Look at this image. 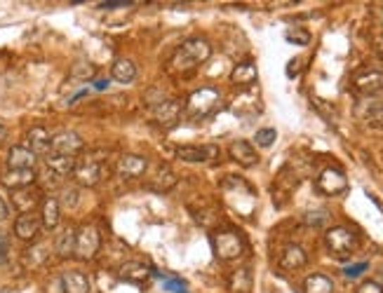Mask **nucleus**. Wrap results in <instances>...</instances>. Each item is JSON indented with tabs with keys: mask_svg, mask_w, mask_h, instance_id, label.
I'll use <instances>...</instances> for the list:
<instances>
[{
	"mask_svg": "<svg viewBox=\"0 0 383 293\" xmlns=\"http://www.w3.org/2000/svg\"><path fill=\"white\" fill-rule=\"evenodd\" d=\"M101 249V233L99 228L92 226V223H85L75 230V251L73 256L78 261H92V258L99 254Z\"/></svg>",
	"mask_w": 383,
	"mask_h": 293,
	"instance_id": "nucleus-4",
	"label": "nucleus"
},
{
	"mask_svg": "<svg viewBox=\"0 0 383 293\" xmlns=\"http://www.w3.org/2000/svg\"><path fill=\"white\" fill-rule=\"evenodd\" d=\"M26 141H29L26 148L31 152H36V155H47V152H50L52 136L45 127H31L29 134H26Z\"/></svg>",
	"mask_w": 383,
	"mask_h": 293,
	"instance_id": "nucleus-24",
	"label": "nucleus"
},
{
	"mask_svg": "<svg viewBox=\"0 0 383 293\" xmlns=\"http://www.w3.org/2000/svg\"><path fill=\"white\" fill-rule=\"evenodd\" d=\"M325 244L329 249V254H334L337 258H351L358 251L360 240L351 228L334 226L325 233Z\"/></svg>",
	"mask_w": 383,
	"mask_h": 293,
	"instance_id": "nucleus-3",
	"label": "nucleus"
},
{
	"mask_svg": "<svg viewBox=\"0 0 383 293\" xmlns=\"http://www.w3.org/2000/svg\"><path fill=\"white\" fill-rule=\"evenodd\" d=\"M71 75L73 78H80V80H89V78H94V66L89 64V61H80V64L73 66Z\"/></svg>",
	"mask_w": 383,
	"mask_h": 293,
	"instance_id": "nucleus-36",
	"label": "nucleus"
},
{
	"mask_svg": "<svg viewBox=\"0 0 383 293\" xmlns=\"http://www.w3.org/2000/svg\"><path fill=\"white\" fill-rule=\"evenodd\" d=\"M327 221H329V214L322 211V209H320V211H308L303 216V223L310 228H322Z\"/></svg>",
	"mask_w": 383,
	"mask_h": 293,
	"instance_id": "nucleus-35",
	"label": "nucleus"
},
{
	"mask_svg": "<svg viewBox=\"0 0 383 293\" xmlns=\"http://www.w3.org/2000/svg\"><path fill=\"white\" fill-rule=\"evenodd\" d=\"M365 120L372 129H383V103H372L365 113Z\"/></svg>",
	"mask_w": 383,
	"mask_h": 293,
	"instance_id": "nucleus-31",
	"label": "nucleus"
},
{
	"mask_svg": "<svg viewBox=\"0 0 383 293\" xmlns=\"http://www.w3.org/2000/svg\"><path fill=\"white\" fill-rule=\"evenodd\" d=\"M256 78H259V73H256V66L252 64V61H242V64H238L233 68L231 73V82L238 87H249L254 85Z\"/></svg>",
	"mask_w": 383,
	"mask_h": 293,
	"instance_id": "nucleus-27",
	"label": "nucleus"
},
{
	"mask_svg": "<svg viewBox=\"0 0 383 293\" xmlns=\"http://www.w3.org/2000/svg\"><path fill=\"white\" fill-rule=\"evenodd\" d=\"M8 251H10V242H8V237L0 233V265L8 261Z\"/></svg>",
	"mask_w": 383,
	"mask_h": 293,
	"instance_id": "nucleus-39",
	"label": "nucleus"
},
{
	"mask_svg": "<svg viewBox=\"0 0 383 293\" xmlns=\"http://www.w3.org/2000/svg\"><path fill=\"white\" fill-rule=\"evenodd\" d=\"M369 268V263H358V265H348V268L344 270L346 277H360L362 272H365Z\"/></svg>",
	"mask_w": 383,
	"mask_h": 293,
	"instance_id": "nucleus-38",
	"label": "nucleus"
},
{
	"mask_svg": "<svg viewBox=\"0 0 383 293\" xmlns=\"http://www.w3.org/2000/svg\"><path fill=\"white\" fill-rule=\"evenodd\" d=\"M284 38H287V43L291 45H299V47H306L310 43V33L301 29V26H294V29H289L287 33H284Z\"/></svg>",
	"mask_w": 383,
	"mask_h": 293,
	"instance_id": "nucleus-32",
	"label": "nucleus"
},
{
	"mask_svg": "<svg viewBox=\"0 0 383 293\" xmlns=\"http://www.w3.org/2000/svg\"><path fill=\"white\" fill-rule=\"evenodd\" d=\"M61 221V204L57 197L47 195V197L40 202V223H43L45 230H54Z\"/></svg>",
	"mask_w": 383,
	"mask_h": 293,
	"instance_id": "nucleus-22",
	"label": "nucleus"
},
{
	"mask_svg": "<svg viewBox=\"0 0 383 293\" xmlns=\"http://www.w3.org/2000/svg\"><path fill=\"white\" fill-rule=\"evenodd\" d=\"M153 117H156V122L160 124V127H165V129L174 127L181 117V103L177 99L160 101L158 106H153Z\"/></svg>",
	"mask_w": 383,
	"mask_h": 293,
	"instance_id": "nucleus-14",
	"label": "nucleus"
},
{
	"mask_svg": "<svg viewBox=\"0 0 383 293\" xmlns=\"http://www.w3.org/2000/svg\"><path fill=\"white\" fill-rule=\"evenodd\" d=\"M355 293H383V286L381 282H376V279H365V282L355 289Z\"/></svg>",
	"mask_w": 383,
	"mask_h": 293,
	"instance_id": "nucleus-37",
	"label": "nucleus"
},
{
	"mask_svg": "<svg viewBox=\"0 0 383 293\" xmlns=\"http://www.w3.org/2000/svg\"><path fill=\"white\" fill-rule=\"evenodd\" d=\"M146 169H149V159L142 155H123L115 164V174L123 181H132L144 176Z\"/></svg>",
	"mask_w": 383,
	"mask_h": 293,
	"instance_id": "nucleus-10",
	"label": "nucleus"
},
{
	"mask_svg": "<svg viewBox=\"0 0 383 293\" xmlns=\"http://www.w3.org/2000/svg\"><path fill=\"white\" fill-rule=\"evenodd\" d=\"M61 291L64 293H89L92 291V282L85 272L80 270H68L61 275Z\"/></svg>",
	"mask_w": 383,
	"mask_h": 293,
	"instance_id": "nucleus-20",
	"label": "nucleus"
},
{
	"mask_svg": "<svg viewBox=\"0 0 383 293\" xmlns=\"http://www.w3.org/2000/svg\"><path fill=\"white\" fill-rule=\"evenodd\" d=\"M303 293H334V282L327 275H308L303 279Z\"/></svg>",
	"mask_w": 383,
	"mask_h": 293,
	"instance_id": "nucleus-28",
	"label": "nucleus"
},
{
	"mask_svg": "<svg viewBox=\"0 0 383 293\" xmlns=\"http://www.w3.org/2000/svg\"><path fill=\"white\" fill-rule=\"evenodd\" d=\"M0 293H12V289H10V286H3V289H0Z\"/></svg>",
	"mask_w": 383,
	"mask_h": 293,
	"instance_id": "nucleus-43",
	"label": "nucleus"
},
{
	"mask_svg": "<svg viewBox=\"0 0 383 293\" xmlns=\"http://www.w3.org/2000/svg\"><path fill=\"white\" fill-rule=\"evenodd\" d=\"M40 202H43V197H40V193L36 190V188H24V190L12 193V209L19 211V216L31 214L33 209L40 207Z\"/></svg>",
	"mask_w": 383,
	"mask_h": 293,
	"instance_id": "nucleus-18",
	"label": "nucleus"
},
{
	"mask_svg": "<svg viewBox=\"0 0 383 293\" xmlns=\"http://www.w3.org/2000/svg\"><path fill=\"white\" fill-rule=\"evenodd\" d=\"M315 188H318V193L327 195V197H337V195H344L348 190V178L344 171L337 169V167H327V169L318 174Z\"/></svg>",
	"mask_w": 383,
	"mask_h": 293,
	"instance_id": "nucleus-6",
	"label": "nucleus"
},
{
	"mask_svg": "<svg viewBox=\"0 0 383 293\" xmlns=\"http://www.w3.org/2000/svg\"><path fill=\"white\" fill-rule=\"evenodd\" d=\"M228 155H231L233 162H238L240 167H245V169L259 164V155H256V148L249 141H245V138L231 141V145H228Z\"/></svg>",
	"mask_w": 383,
	"mask_h": 293,
	"instance_id": "nucleus-12",
	"label": "nucleus"
},
{
	"mask_svg": "<svg viewBox=\"0 0 383 293\" xmlns=\"http://www.w3.org/2000/svg\"><path fill=\"white\" fill-rule=\"evenodd\" d=\"M219 145L205 143V145H179L177 157L184 162H210V159L219 157Z\"/></svg>",
	"mask_w": 383,
	"mask_h": 293,
	"instance_id": "nucleus-11",
	"label": "nucleus"
},
{
	"mask_svg": "<svg viewBox=\"0 0 383 293\" xmlns=\"http://www.w3.org/2000/svg\"><path fill=\"white\" fill-rule=\"evenodd\" d=\"M111 75H113L115 82H120V85H130V82H134L137 78V66L132 59H115L113 66H111Z\"/></svg>",
	"mask_w": 383,
	"mask_h": 293,
	"instance_id": "nucleus-26",
	"label": "nucleus"
},
{
	"mask_svg": "<svg viewBox=\"0 0 383 293\" xmlns=\"http://www.w3.org/2000/svg\"><path fill=\"white\" fill-rule=\"evenodd\" d=\"M85 148V141L78 131H71V129H61L59 134L52 136V143H50V152L54 155H64V157H75L78 152H82Z\"/></svg>",
	"mask_w": 383,
	"mask_h": 293,
	"instance_id": "nucleus-7",
	"label": "nucleus"
},
{
	"mask_svg": "<svg viewBox=\"0 0 383 293\" xmlns=\"http://www.w3.org/2000/svg\"><path fill=\"white\" fill-rule=\"evenodd\" d=\"M275 138H277V131L273 127H266V129L256 131L254 141H256V145H259V148H270V145L275 143Z\"/></svg>",
	"mask_w": 383,
	"mask_h": 293,
	"instance_id": "nucleus-33",
	"label": "nucleus"
},
{
	"mask_svg": "<svg viewBox=\"0 0 383 293\" xmlns=\"http://www.w3.org/2000/svg\"><path fill=\"white\" fill-rule=\"evenodd\" d=\"M306 263H308V254H306L303 247H299V244H287V247L282 249V254H280V268L284 272L301 270V268H306Z\"/></svg>",
	"mask_w": 383,
	"mask_h": 293,
	"instance_id": "nucleus-17",
	"label": "nucleus"
},
{
	"mask_svg": "<svg viewBox=\"0 0 383 293\" xmlns=\"http://www.w3.org/2000/svg\"><path fill=\"white\" fill-rule=\"evenodd\" d=\"M212 249L219 261H238L245 254V240L235 230H217L212 235Z\"/></svg>",
	"mask_w": 383,
	"mask_h": 293,
	"instance_id": "nucleus-2",
	"label": "nucleus"
},
{
	"mask_svg": "<svg viewBox=\"0 0 383 293\" xmlns=\"http://www.w3.org/2000/svg\"><path fill=\"white\" fill-rule=\"evenodd\" d=\"M228 289L233 293H249V289H252V272H249V268L233 270L231 277H228Z\"/></svg>",
	"mask_w": 383,
	"mask_h": 293,
	"instance_id": "nucleus-29",
	"label": "nucleus"
},
{
	"mask_svg": "<svg viewBox=\"0 0 383 293\" xmlns=\"http://www.w3.org/2000/svg\"><path fill=\"white\" fill-rule=\"evenodd\" d=\"M45 169L59 181L66 176H73L75 157H64V155H54V152H50V155L45 157Z\"/></svg>",
	"mask_w": 383,
	"mask_h": 293,
	"instance_id": "nucleus-23",
	"label": "nucleus"
},
{
	"mask_svg": "<svg viewBox=\"0 0 383 293\" xmlns=\"http://www.w3.org/2000/svg\"><path fill=\"white\" fill-rule=\"evenodd\" d=\"M376 17H379V22L383 24V5H379V10H376Z\"/></svg>",
	"mask_w": 383,
	"mask_h": 293,
	"instance_id": "nucleus-42",
	"label": "nucleus"
},
{
	"mask_svg": "<svg viewBox=\"0 0 383 293\" xmlns=\"http://www.w3.org/2000/svg\"><path fill=\"white\" fill-rule=\"evenodd\" d=\"M353 89L360 96L383 94V73L381 71H362L353 78Z\"/></svg>",
	"mask_w": 383,
	"mask_h": 293,
	"instance_id": "nucleus-9",
	"label": "nucleus"
},
{
	"mask_svg": "<svg viewBox=\"0 0 383 293\" xmlns=\"http://www.w3.org/2000/svg\"><path fill=\"white\" fill-rule=\"evenodd\" d=\"M219 103V92L214 87H203L198 92L188 96V113L193 117H205L210 115Z\"/></svg>",
	"mask_w": 383,
	"mask_h": 293,
	"instance_id": "nucleus-8",
	"label": "nucleus"
},
{
	"mask_svg": "<svg viewBox=\"0 0 383 293\" xmlns=\"http://www.w3.org/2000/svg\"><path fill=\"white\" fill-rule=\"evenodd\" d=\"M59 200V204L61 207H66V209H75L78 207V202H80V195H78V188H64V193H61V197Z\"/></svg>",
	"mask_w": 383,
	"mask_h": 293,
	"instance_id": "nucleus-34",
	"label": "nucleus"
},
{
	"mask_svg": "<svg viewBox=\"0 0 383 293\" xmlns=\"http://www.w3.org/2000/svg\"><path fill=\"white\" fill-rule=\"evenodd\" d=\"M40 230H43V223H40V216L36 214H22L15 221V235L22 242H36Z\"/></svg>",
	"mask_w": 383,
	"mask_h": 293,
	"instance_id": "nucleus-15",
	"label": "nucleus"
},
{
	"mask_svg": "<svg viewBox=\"0 0 383 293\" xmlns=\"http://www.w3.org/2000/svg\"><path fill=\"white\" fill-rule=\"evenodd\" d=\"M47 247L45 244H36V247H31L29 251H26V256H24V261L31 265V268H38V265H43L47 261Z\"/></svg>",
	"mask_w": 383,
	"mask_h": 293,
	"instance_id": "nucleus-30",
	"label": "nucleus"
},
{
	"mask_svg": "<svg viewBox=\"0 0 383 293\" xmlns=\"http://www.w3.org/2000/svg\"><path fill=\"white\" fill-rule=\"evenodd\" d=\"M103 176H106V167H103L101 157H85V159H80V162H75L73 178L78 185L94 188L101 183Z\"/></svg>",
	"mask_w": 383,
	"mask_h": 293,
	"instance_id": "nucleus-5",
	"label": "nucleus"
},
{
	"mask_svg": "<svg viewBox=\"0 0 383 293\" xmlns=\"http://www.w3.org/2000/svg\"><path fill=\"white\" fill-rule=\"evenodd\" d=\"M210 57H212V45L207 43L205 38H188L181 43V47L172 57L170 64L174 71L188 73L193 71V68H198L200 64H205Z\"/></svg>",
	"mask_w": 383,
	"mask_h": 293,
	"instance_id": "nucleus-1",
	"label": "nucleus"
},
{
	"mask_svg": "<svg viewBox=\"0 0 383 293\" xmlns=\"http://www.w3.org/2000/svg\"><path fill=\"white\" fill-rule=\"evenodd\" d=\"M177 174H174L172 167H167V164H160L156 174L153 176H149V181H146V188H149L151 193H158V195H163V193H170L174 185H177Z\"/></svg>",
	"mask_w": 383,
	"mask_h": 293,
	"instance_id": "nucleus-13",
	"label": "nucleus"
},
{
	"mask_svg": "<svg viewBox=\"0 0 383 293\" xmlns=\"http://www.w3.org/2000/svg\"><path fill=\"white\" fill-rule=\"evenodd\" d=\"M36 171L33 169H8L3 174V185L10 188L12 193L15 190H24V188H31L33 183H36Z\"/></svg>",
	"mask_w": 383,
	"mask_h": 293,
	"instance_id": "nucleus-19",
	"label": "nucleus"
},
{
	"mask_svg": "<svg viewBox=\"0 0 383 293\" xmlns=\"http://www.w3.org/2000/svg\"><path fill=\"white\" fill-rule=\"evenodd\" d=\"M120 279L123 282H130V284H146L149 279L153 277V270L149 268L146 263L142 261H125L120 265Z\"/></svg>",
	"mask_w": 383,
	"mask_h": 293,
	"instance_id": "nucleus-16",
	"label": "nucleus"
},
{
	"mask_svg": "<svg viewBox=\"0 0 383 293\" xmlns=\"http://www.w3.org/2000/svg\"><path fill=\"white\" fill-rule=\"evenodd\" d=\"M38 162V155L31 152L26 145H12L8 150V169H33Z\"/></svg>",
	"mask_w": 383,
	"mask_h": 293,
	"instance_id": "nucleus-21",
	"label": "nucleus"
},
{
	"mask_svg": "<svg viewBox=\"0 0 383 293\" xmlns=\"http://www.w3.org/2000/svg\"><path fill=\"white\" fill-rule=\"evenodd\" d=\"M376 52H379L381 57H383V36H381L379 40H376Z\"/></svg>",
	"mask_w": 383,
	"mask_h": 293,
	"instance_id": "nucleus-41",
	"label": "nucleus"
},
{
	"mask_svg": "<svg viewBox=\"0 0 383 293\" xmlns=\"http://www.w3.org/2000/svg\"><path fill=\"white\" fill-rule=\"evenodd\" d=\"M75 251V228L66 226L61 228L57 237H54V254L59 258H71Z\"/></svg>",
	"mask_w": 383,
	"mask_h": 293,
	"instance_id": "nucleus-25",
	"label": "nucleus"
},
{
	"mask_svg": "<svg viewBox=\"0 0 383 293\" xmlns=\"http://www.w3.org/2000/svg\"><path fill=\"white\" fill-rule=\"evenodd\" d=\"M8 219H10V204L5 202L3 195H0V223L8 221Z\"/></svg>",
	"mask_w": 383,
	"mask_h": 293,
	"instance_id": "nucleus-40",
	"label": "nucleus"
}]
</instances>
